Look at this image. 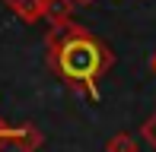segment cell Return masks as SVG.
<instances>
[{"instance_id": "obj_1", "label": "cell", "mask_w": 156, "mask_h": 152, "mask_svg": "<svg viewBox=\"0 0 156 152\" xmlns=\"http://www.w3.org/2000/svg\"><path fill=\"white\" fill-rule=\"evenodd\" d=\"M61 32L64 35L51 38V51H48L51 67L58 70V76L67 86H73V89H80V92L99 98L96 79L108 70V64H112L105 45L96 41L83 29H61Z\"/></svg>"}, {"instance_id": "obj_2", "label": "cell", "mask_w": 156, "mask_h": 152, "mask_svg": "<svg viewBox=\"0 0 156 152\" xmlns=\"http://www.w3.org/2000/svg\"><path fill=\"white\" fill-rule=\"evenodd\" d=\"M0 143H16L19 152H35L41 146V133L32 124H26V127H6L0 121Z\"/></svg>"}, {"instance_id": "obj_3", "label": "cell", "mask_w": 156, "mask_h": 152, "mask_svg": "<svg viewBox=\"0 0 156 152\" xmlns=\"http://www.w3.org/2000/svg\"><path fill=\"white\" fill-rule=\"evenodd\" d=\"M41 16L54 25V29H70L73 22V0H45V13Z\"/></svg>"}, {"instance_id": "obj_7", "label": "cell", "mask_w": 156, "mask_h": 152, "mask_svg": "<svg viewBox=\"0 0 156 152\" xmlns=\"http://www.w3.org/2000/svg\"><path fill=\"white\" fill-rule=\"evenodd\" d=\"M150 67H153V73H156V51H153V57H150Z\"/></svg>"}, {"instance_id": "obj_6", "label": "cell", "mask_w": 156, "mask_h": 152, "mask_svg": "<svg viewBox=\"0 0 156 152\" xmlns=\"http://www.w3.org/2000/svg\"><path fill=\"white\" fill-rule=\"evenodd\" d=\"M140 136H144V143H147L150 149H156V111L140 124Z\"/></svg>"}, {"instance_id": "obj_5", "label": "cell", "mask_w": 156, "mask_h": 152, "mask_svg": "<svg viewBox=\"0 0 156 152\" xmlns=\"http://www.w3.org/2000/svg\"><path fill=\"white\" fill-rule=\"evenodd\" d=\"M105 152H137V140L131 133H115L105 143Z\"/></svg>"}, {"instance_id": "obj_8", "label": "cell", "mask_w": 156, "mask_h": 152, "mask_svg": "<svg viewBox=\"0 0 156 152\" xmlns=\"http://www.w3.org/2000/svg\"><path fill=\"white\" fill-rule=\"evenodd\" d=\"M73 3H93V0H73Z\"/></svg>"}, {"instance_id": "obj_4", "label": "cell", "mask_w": 156, "mask_h": 152, "mask_svg": "<svg viewBox=\"0 0 156 152\" xmlns=\"http://www.w3.org/2000/svg\"><path fill=\"white\" fill-rule=\"evenodd\" d=\"M16 13H23L26 19H38L45 13V0H6Z\"/></svg>"}]
</instances>
